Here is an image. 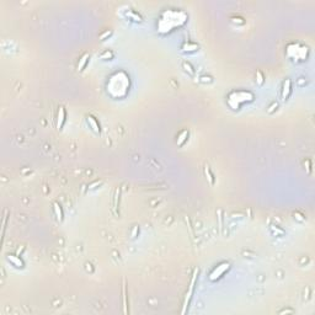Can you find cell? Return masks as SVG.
<instances>
[{"label": "cell", "mask_w": 315, "mask_h": 315, "mask_svg": "<svg viewBox=\"0 0 315 315\" xmlns=\"http://www.w3.org/2000/svg\"><path fill=\"white\" fill-rule=\"evenodd\" d=\"M198 268H195L193 270V273H192V278H191V282H190V287H188V291L186 293V298L184 300V308L181 310V314H185L186 310L188 309V304H190V300L192 298V294H193V289H195V284H196V281H197V276H198Z\"/></svg>", "instance_id": "obj_1"}, {"label": "cell", "mask_w": 315, "mask_h": 315, "mask_svg": "<svg viewBox=\"0 0 315 315\" xmlns=\"http://www.w3.org/2000/svg\"><path fill=\"white\" fill-rule=\"evenodd\" d=\"M229 267H230V265H229L228 262H223V263H220L219 266H217L214 270L212 271V273L209 275V279H210V281H216V279L220 278L223 275H224V272H225Z\"/></svg>", "instance_id": "obj_2"}, {"label": "cell", "mask_w": 315, "mask_h": 315, "mask_svg": "<svg viewBox=\"0 0 315 315\" xmlns=\"http://www.w3.org/2000/svg\"><path fill=\"white\" fill-rule=\"evenodd\" d=\"M65 108L63 106H59V110H58V118H57V128L59 130L63 129V126L65 123Z\"/></svg>", "instance_id": "obj_3"}, {"label": "cell", "mask_w": 315, "mask_h": 315, "mask_svg": "<svg viewBox=\"0 0 315 315\" xmlns=\"http://www.w3.org/2000/svg\"><path fill=\"white\" fill-rule=\"evenodd\" d=\"M292 93V81L291 79H286L283 81V86H282V99L287 100Z\"/></svg>", "instance_id": "obj_4"}, {"label": "cell", "mask_w": 315, "mask_h": 315, "mask_svg": "<svg viewBox=\"0 0 315 315\" xmlns=\"http://www.w3.org/2000/svg\"><path fill=\"white\" fill-rule=\"evenodd\" d=\"M86 119H87V123L91 126V128H93V130L96 132V133H100L101 129H100V126H99V123L96 122L95 117H93V116H87Z\"/></svg>", "instance_id": "obj_5"}, {"label": "cell", "mask_w": 315, "mask_h": 315, "mask_svg": "<svg viewBox=\"0 0 315 315\" xmlns=\"http://www.w3.org/2000/svg\"><path fill=\"white\" fill-rule=\"evenodd\" d=\"M89 59H90V56H89L87 53L83 54V57H81V58L79 59V64H78V70H79V72L84 70V68L86 67V64H87V62H89Z\"/></svg>", "instance_id": "obj_6"}, {"label": "cell", "mask_w": 315, "mask_h": 315, "mask_svg": "<svg viewBox=\"0 0 315 315\" xmlns=\"http://www.w3.org/2000/svg\"><path fill=\"white\" fill-rule=\"evenodd\" d=\"M7 261L11 262L15 267H19V268H22L24 267V262L20 260L19 257L14 256V255H7Z\"/></svg>", "instance_id": "obj_7"}, {"label": "cell", "mask_w": 315, "mask_h": 315, "mask_svg": "<svg viewBox=\"0 0 315 315\" xmlns=\"http://www.w3.org/2000/svg\"><path fill=\"white\" fill-rule=\"evenodd\" d=\"M53 210H54V213H56L57 219H58L59 222H62V220H63V210H62V207L59 206V203H57V202L53 203Z\"/></svg>", "instance_id": "obj_8"}, {"label": "cell", "mask_w": 315, "mask_h": 315, "mask_svg": "<svg viewBox=\"0 0 315 315\" xmlns=\"http://www.w3.org/2000/svg\"><path fill=\"white\" fill-rule=\"evenodd\" d=\"M205 174H206V176H207V179H208V181L210 182V184H212V185L214 184V175L212 174L210 168H209V165H207V164H206V166H205Z\"/></svg>", "instance_id": "obj_9"}, {"label": "cell", "mask_w": 315, "mask_h": 315, "mask_svg": "<svg viewBox=\"0 0 315 315\" xmlns=\"http://www.w3.org/2000/svg\"><path fill=\"white\" fill-rule=\"evenodd\" d=\"M187 136H188V132L185 129V130H182L181 133H180V136H179V138H177V144L179 145H182L185 143V140H186V138H187Z\"/></svg>", "instance_id": "obj_10"}, {"label": "cell", "mask_w": 315, "mask_h": 315, "mask_svg": "<svg viewBox=\"0 0 315 315\" xmlns=\"http://www.w3.org/2000/svg\"><path fill=\"white\" fill-rule=\"evenodd\" d=\"M122 294H123V313L127 314V294H126V284H125V279H123V287H122Z\"/></svg>", "instance_id": "obj_11"}, {"label": "cell", "mask_w": 315, "mask_h": 315, "mask_svg": "<svg viewBox=\"0 0 315 315\" xmlns=\"http://www.w3.org/2000/svg\"><path fill=\"white\" fill-rule=\"evenodd\" d=\"M182 49L184 50H188V52H193V50L198 49V46L195 44V43H185L182 46Z\"/></svg>", "instance_id": "obj_12"}, {"label": "cell", "mask_w": 315, "mask_h": 315, "mask_svg": "<svg viewBox=\"0 0 315 315\" xmlns=\"http://www.w3.org/2000/svg\"><path fill=\"white\" fill-rule=\"evenodd\" d=\"M182 67H184V68H185V70H186V72H188V73H190L191 75H193V74H195V72H193V69H192V67H191V65H190V64H188L187 62H182Z\"/></svg>", "instance_id": "obj_13"}, {"label": "cell", "mask_w": 315, "mask_h": 315, "mask_svg": "<svg viewBox=\"0 0 315 315\" xmlns=\"http://www.w3.org/2000/svg\"><path fill=\"white\" fill-rule=\"evenodd\" d=\"M112 57H113V53H112V52H110V50H105V52L100 56L101 59H105V58H110V59H111Z\"/></svg>", "instance_id": "obj_14"}, {"label": "cell", "mask_w": 315, "mask_h": 315, "mask_svg": "<svg viewBox=\"0 0 315 315\" xmlns=\"http://www.w3.org/2000/svg\"><path fill=\"white\" fill-rule=\"evenodd\" d=\"M256 75H257V79H256V80H257V84H259V85H262V84H263V75H262V73L260 72V70H257V72H256Z\"/></svg>", "instance_id": "obj_15"}, {"label": "cell", "mask_w": 315, "mask_h": 315, "mask_svg": "<svg viewBox=\"0 0 315 315\" xmlns=\"http://www.w3.org/2000/svg\"><path fill=\"white\" fill-rule=\"evenodd\" d=\"M218 220H219V229L223 228V218H222V210H218Z\"/></svg>", "instance_id": "obj_16"}, {"label": "cell", "mask_w": 315, "mask_h": 315, "mask_svg": "<svg viewBox=\"0 0 315 315\" xmlns=\"http://www.w3.org/2000/svg\"><path fill=\"white\" fill-rule=\"evenodd\" d=\"M275 107L277 108V104H276V102L271 105V107H270V110H268V113H272V112H273V110H275Z\"/></svg>", "instance_id": "obj_17"}, {"label": "cell", "mask_w": 315, "mask_h": 315, "mask_svg": "<svg viewBox=\"0 0 315 315\" xmlns=\"http://www.w3.org/2000/svg\"><path fill=\"white\" fill-rule=\"evenodd\" d=\"M137 231H138V227L136 225L133 228V231H132V238H136V234H137Z\"/></svg>", "instance_id": "obj_18"}, {"label": "cell", "mask_w": 315, "mask_h": 315, "mask_svg": "<svg viewBox=\"0 0 315 315\" xmlns=\"http://www.w3.org/2000/svg\"><path fill=\"white\" fill-rule=\"evenodd\" d=\"M110 35H111V31H107V32H105L104 35H101L100 38H101V39H105V37H106V36H110Z\"/></svg>", "instance_id": "obj_19"}]
</instances>
